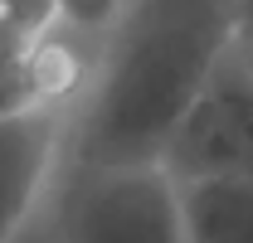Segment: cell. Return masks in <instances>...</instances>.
Instances as JSON below:
<instances>
[{
  "mask_svg": "<svg viewBox=\"0 0 253 243\" xmlns=\"http://www.w3.org/2000/svg\"><path fill=\"white\" fill-rule=\"evenodd\" d=\"M73 165H161L180 117L239 39L229 0H136L102 34Z\"/></svg>",
  "mask_w": 253,
  "mask_h": 243,
  "instance_id": "obj_1",
  "label": "cell"
},
{
  "mask_svg": "<svg viewBox=\"0 0 253 243\" xmlns=\"http://www.w3.org/2000/svg\"><path fill=\"white\" fill-rule=\"evenodd\" d=\"M59 234L63 243H185L175 180L166 165L78 170Z\"/></svg>",
  "mask_w": 253,
  "mask_h": 243,
  "instance_id": "obj_2",
  "label": "cell"
},
{
  "mask_svg": "<svg viewBox=\"0 0 253 243\" xmlns=\"http://www.w3.org/2000/svg\"><path fill=\"white\" fill-rule=\"evenodd\" d=\"M170 180H200V175H253V73L239 39L214 63L200 97L180 117L170 146L161 156Z\"/></svg>",
  "mask_w": 253,
  "mask_h": 243,
  "instance_id": "obj_3",
  "label": "cell"
},
{
  "mask_svg": "<svg viewBox=\"0 0 253 243\" xmlns=\"http://www.w3.org/2000/svg\"><path fill=\"white\" fill-rule=\"evenodd\" d=\"M59 156V107H20L0 117V243L25 224Z\"/></svg>",
  "mask_w": 253,
  "mask_h": 243,
  "instance_id": "obj_4",
  "label": "cell"
},
{
  "mask_svg": "<svg viewBox=\"0 0 253 243\" xmlns=\"http://www.w3.org/2000/svg\"><path fill=\"white\" fill-rule=\"evenodd\" d=\"M185 243H253V175L175 180Z\"/></svg>",
  "mask_w": 253,
  "mask_h": 243,
  "instance_id": "obj_5",
  "label": "cell"
},
{
  "mask_svg": "<svg viewBox=\"0 0 253 243\" xmlns=\"http://www.w3.org/2000/svg\"><path fill=\"white\" fill-rule=\"evenodd\" d=\"M54 25L49 0H0V44H34Z\"/></svg>",
  "mask_w": 253,
  "mask_h": 243,
  "instance_id": "obj_6",
  "label": "cell"
},
{
  "mask_svg": "<svg viewBox=\"0 0 253 243\" xmlns=\"http://www.w3.org/2000/svg\"><path fill=\"white\" fill-rule=\"evenodd\" d=\"M49 5H54V20L59 25L83 30V34H93V39H102L126 10V0H49Z\"/></svg>",
  "mask_w": 253,
  "mask_h": 243,
  "instance_id": "obj_7",
  "label": "cell"
},
{
  "mask_svg": "<svg viewBox=\"0 0 253 243\" xmlns=\"http://www.w3.org/2000/svg\"><path fill=\"white\" fill-rule=\"evenodd\" d=\"M25 49H0V117L5 112H20V107H34V83H30Z\"/></svg>",
  "mask_w": 253,
  "mask_h": 243,
  "instance_id": "obj_8",
  "label": "cell"
},
{
  "mask_svg": "<svg viewBox=\"0 0 253 243\" xmlns=\"http://www.w3.org/2000/svg\"><path fill=\"white\" fill-rule=\"evenodd\" d=\"M229 10H234V30L253 34V0H229Z\"/></svg>",
  "mask_w": 253,
  "mask_h": 243,
  "instance_id": "obj_9",
  "label": "cell"
},
{
  "mask_svg": "<svg viewBox=\"0 0 253 243\" xmlns=\"http://www.w3.org/2000/svg\"><path fill=\"white\" fill-rule=\"evenodd\" d=\"M239 54H244V63H249V73H253V34H239Z\"/></svg>",
  "mask_w": 253,
  "mask_h": 243,
  "instance_id": "obj_10",
  "label": "cell"
}]
</instances>
